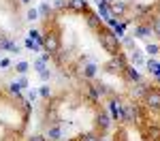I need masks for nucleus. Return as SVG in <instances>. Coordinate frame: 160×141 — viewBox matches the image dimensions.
Listing matches in <instances>:
<instances>
[{
	"label": "nucleus",
	"instance_id": "f257e3e1",
	"mask_svg": "<svg viewBox=\"0 0 160 141\" xmlns=\"http://www.w3.org/2000/svg\"><path fill=\"white\" fill-rule=\"evenodd\" d=\"M96 34H98V43L102 45V49L107 51L111 58L120 53V47H122V45H120V37H118L113 30L105 28V26H100L98 30H96Z\"/></svg>",
	"mask_w": 160,
	"mask_h": 141
},
{
	"label": "nucleus",
	"instance_id": "f03ea898",
	"mask_svg": "<svg viewBox=\"0 0 160 141\" xmlns=\"http://www.w3.org/2000/svg\"><path fill=\"white\" fill-rule=\"evenodd\" d=\"M143 101H145V107L149 111H160V88L158 86H149L143 94Z\"/></svg>",
	"mask_w": 160,
	"mask_h": 141
},
{
	"label": "nucleus",
	"instance_id": "7ed1b4c3",
	"mask_svg": "<svg viewBox=\"0 0 160 141\" xmlns=\"http://www.w3.org/2000/svg\"><path fill=\"white\" fill-rule=\"evenodd\" d=\"M126 66H128V64H126V56L120 51L118 56H113L109 62L105 64V71H107L109 75H118V73H124V71H126Z\"/></svg>",
	"mask_w": 160,
	"mask_h": 141
},
{
	"label": "nucleus",
	"instance_id": "20e7f679",
	"mask_svg": "<svg viewBox=\"0 0 160 141\" xmlns=\"http://www.w3.org/2000/svg\"><path fill=\"white\" fill-rule=\"evenodd\" d=\"M43 49L47 51V53H58L62 49L60 45V37L56 34V32H45V37H43Z\"/></svg>",
	"mask_w": 160,
	"mask_h": 141
},
{
	"label": "nucleus",
	"instance_id": "39448f33",
	"mask_svg": "<svg viewBox=\"0 0 160 141\" xmlns=\"http://www.w3.org/2000/svg\"><path fill=\"white\" fill-rule=\"evenodd\" d=\"M141 137L143 141H160V126L154 122H145L141 126Z\"/></svg>",
	"mask_w": 160,
	"mask_h": 141
},
{
	"label": "nucleus",
	"instance_id": "423d86ee",
	"mask_svg": "<svg viewBox=\"0 0 160 141\" xmlns=\"http://www.w3.org/2000/svg\"><path fill=\"white\" fill-rule=\"evenodd\" d=\"M94 124H96V130H102V133H105V130H107V128L111 126V118H109V113H107V111H98V113L94 115Z\"/></svg>",
	"mask_w": 160,
	"mask_h": 141
},
{
	"label": "nucleus",
	"instance_id": "0eeeda50",
	"mask_svg": "<svg viewBox=\"0 0 160 141\" xmlns=\"http://www.w3.org/2000/svg\"><path fill=\"white\" fill-rule=\"evenodd\" d=\"M132 37L135 38H143V41H148L149 37H154V32H152V28H149L145 22H141V24L135 26V32H132Z\"/></svg>",
	"mask_w": 160,
	"mask_h": 141
},
{
	"label": "nucleus",
	"instance_id": "6e6552de",
	"mask_svg": "<svg viewBox=\"0 0 160 141\" xmlns=\"http://www.w3.org/2000/svg\"><path fill=\"white\" fill-rule=\"evenodd\" d=\"M96 73H98V66H96L94 62H88L86 66H81V68H79V77H81V79H86V81L94 79Z\"/></svg>",
	"mask_w": 160,
	"mask_h": 141
},
{
	"label": "nucleus",
	"instance_id": "1a4fd4ad",
	"mask_svg": "<svg viewBox=\"0 0 160 141\" xmlns=\"http://www.w3.org/2000/svg\"><path fill=\"white\" fill-rule=\"evenodd\" d=\"M83 13H86V22H88V26H90V28L96 32L100 26H102V19H100V15H98V13H94V11H90V9H86Z\"/></svg>",
	"mask_w": 160,
	"mask_h": 141
},
{
	"label": "nucleus",
	"instance_id": "9d476101",
	"mask_svg": "<svg viewBox=\"0 0 160 141\" xmlns=\"http://www.w3.org/2000/svg\"><path fill=\"white\" fill-rule=\"evenodd\" d=\"M92 90H94V94L102 98V96H109V86L107 83H102V81H94L92 83Z\"/></svg>",
	"mask_w": 160,
	"mask_h": 141
},
{
	"label": "nucleus",
	"instance_id": "9b49d317",
	"mask_svg": "<svg viewBox=\"0 0 160 141\" xmlns=\"http://www.w3.org/2000/svg\"><path fill=\"white\" fill-rule=\"evenodd\" d=\"M145 24L152 28V32H154L156 37H160V13H158V15H149Z\"/></svg>",
	"mask_w": 160,
	"mask_h": 141
},
{
	"label": "nucleus",
	"instance_id": "f8f14e48",
	"mask_svg": "<svg viewBox=\"0 0 160 141\" xmlns=\"http://www.w3.org/2000/svg\"><path fill=\"white\" fill-rule=\"evenodd\" d=\"M109 11H111V17H115V15H124L126 13V2H109Z\"/></svg>",
	"mask_w": 160,
	"mask_h": 141
},
{
	"label": "nucleus",
	"instance_id": "ddd939ff",
	"mask_svg": "<svg viewBox=\"0 0 160 141\" xmlns=\"http://www.w3.org/2000/svg\"><path fill=\"white\" fill-rule=\"evenodd\" d=\"M130 62H132V66H141V64H145V56H143V51H141V49H132V51H130Z\"/></svg>",
	"mask_w": 160,
	"mask_h": 141
},
{
	"label": "nucleus",
	"instance_id": "4468645a",
	"mask_svg": "<svg viewBox=\"0 0 160 141\" xmlns=\"http://www.w3.org/2000/svg\"><path fill=\"white\" fill-rule=\"evenodd\" d=\"M49 141H58L62 137V128L58 126V124H51L49 128H47V135H45Z\"/></svg>",
	"mask_w": 160,
	"mask_h": 141
},
{
	"label": "nucleus",
	"instance_id": "2eb2a0df",
	"mask_svg": "<svg viewBox=\"0 0 160 141\" xmlns=\"http://www.w3.org/2000/svg\"><path fill=\"white\" fill-rule=\"evenodd\" d=\"M124 75L128 77L132 83H137V81H141L143 77H141V73L137 71V66H126V71H124Z\"/></svg>",
	"mask_w": 160,
	"mask_h": 141
},
{
	"label": "nucleus",
	"instance_id": "dca6fc26",
	"mask_svg": "<svg viewBox=\"0 0 160 141\" xmlns=\"http://www.w3.org/2000/svg\"><path fill=\"white\" fill-rule=\"evenodd\" d=\"M66 9H73V11H86L88 2H86V0H68V2H66Z\"/></svg>",
	"mask_w": 160,
	"mask_h": 141
},
{
	"label": "nucleus",
	"instance_id": "f3484780",
	"mask_svg": "<svg viewBox=\"0 0 160 141\" xmlns=\"http://www.w3.org/2000/svg\"><path fill=\"white\" fill-rule=\"evenodd\" d=\"M98 15H100V19H102V17H105V19H111V11H109V2H107V0L98 2Z\"/></svg>",
	"mask_w": 160,
	"mask_h": 141
},
{
	"label": "nucleus",
	"instance_id": "a211bd4d",
	"mask_svg": "<svg viewBox=\"0 0 160 141\" xmlns=\"http://www.w3.org/2000/svg\"><path fill=\"white\" fill-rule=\"evenodd\" d=\"M79 139L81 141H100V133L98 130H88L83 135H79Z\"/></svg>",
	"mask_w": 160,
	"mask_h": 141
},
{
	"label": "nucleus",
	"instance_id": "6ab92c4d",
	"mask_svg": "<svg viewBox=\"0 0 160 141\" xmlns=\"http://www.w3.org/2000/svg\"><path fill=\"white\" fill-rule=\"evenodd\" d=\"M51 4L49 2H41V7H38V15H43V17H51Z\"/></svg>",
	"mask_w": 160,
	"mask_h": 141
},
{
	"label": "nucleus",
	"instance_id": "aec40b11",
	"mask_svg": "<svg viewBox=\"0 0 160 141\" xmlns=\"http://www.w3.org/2000/svg\"><path fill=\"white\" fill-rule=\"evenodd\" d=\"M28 68H30V62H26V60H22V62L15 64V71H17L19 75H26V73H28Z\"/></svg>",
	"mask_w": 160,
	"mask_h": 141
},
{
	"label": "nucleus",
	"instance_id": "412c9836",
	"mask_svg": "<svg viewBox=\"0 0 160 141\" xmlns=\"http://www.w3.org/2000/svg\"><path fill=\"white\" fill-rule=\"evenodd\" d=\"M28 37H30V41H37L38 45H43V37H41V32H38L37 28H32V30L28 32Z\"/></svg>",
	"mask_w": 160,
	"mask_h": 141
},
{
	"label": "nucleus",
	"instance_id": "4be33fe9",
	"mask_svg": "<svg viewBox=\"0 0 160 141\" xmlns=\"http://www.w3.org/2000/svg\"><path fill=\"white\" fill-rule=\"evenodd\" d=\"M145 53H149V56L160 53V45H156V43H148V45H145Z\"/></svg>",
	"mask_w": 160,
	"mask_h": 141
},
{
	"label": "nucleus",
	"instance_id": "5701e85b",
	"mask_svg": "<svg viewBox=\"0 0 160 141\" xmlns=\"http://www.w3.org/2000/svg\"><path fill=\"white\" fill-rule=\"evenodd\" d=\"M26 19H28V22H34V19H38V9H28V13H26Z\"/></svg>",
	"mask_w": 160,
	"mask_h": 141
},
{
	"label": "nucleus",
	"instance_id": "b1692460",
	"mask_svg": "<svg viewBox=\"0 0 160 141\" xmlns=\"http://www.w3.org/2000/svg\"><path fill=\"white\" fill-rule=\"evenodd\" d=\"M145 66H148V71H149V73L154 75V73H156V66H158V62H156L154 58H149V60H145Z\"/></svg>",
	"mask_w": 160,
	"mask_h": 141
},
{
	"label": "nucleus",
	"instance_id": "393cba45",
	"mask_svg": "<svg viewBox=\"0 0 160 141\" xmlns=\"http://www.w3.org/2000/svg\"><path fill=\"white\" fill-rule=\"evenodd\" d=\"M38 94H41L43 98H49V96H51V88L47 86V83H45V86H41V90H38Z\"/></svg>",
	"mask_w": 160,
	"mask_h": 141
},
{
	"label": "nucleus",
	"instance_id": "a878e982",
	"mask_svg": "<svg viewBox=\"0 0 160 141\" xmlns=\"http://www.w3.org/2000/svg\"><path fill=\"white\" fill-rule=\"evenodd\" d=\"M45 68H47V66H45V60H43V58H37V60H34V71L41 73V71H45Z\"/></svg>",
	"mask_w": 160,
	"mask_h": 141
},
{
	"label": "nucleus",
	"instance_id": "bb28decb",
	"mask_svg": "<svg viewBox=\"0 0 160 141\" xmlns=\"http://www.w3.org/2000/svg\"><path fill=\"white\" fill-rule=\"evenodd\" d=\"M19 83H17V81H13V83H9V92H11V94H15V96H19Z\"/></svg>",
	"mask_w": 160,
	"mask_h": 141
},
{
	"label": "nucleus",
	"instance_id": "cd10ccee",
	"mask_svg": "<svg viewBox=\"0 0 160 141\" xmlns=\"http://www.w3.org/2000/svg\"><path fill=\"white\" fill-rule=\"evenodd\" d=\"M124 47H128V49H137V47H135V37H126V38H124Z\"/></svg>",
	"mask_w": 160,
	"mask_h": 141
},
{
	"label": "nucleus",
	"instance_id": "c85d7f7f",
	"mask_svg": "<svg viewBox=\"0 0 160 141\" xmlns=\"http://www.w3.org/2000/svg\"><path fill=\"white\" fill-rule=\"evenodd\" d=\"M38 75H41V79H43V81H49V79H51V71H49V68H45V71H41Z\"/></svg>",
	"mask_w": 160,
	"mask_h": 141
},
{
	"label": "nucleus",
	"instance_id": "c756f323",
	"mask_svg": "<svg viewBox=\"0 0 160 141\" xmlns=\"http://www.w3.org/2000/svg\"><path fill=\"white\" fill-rule=\"evenodd\" d=\"M28 141H49V139H47L45 135H30V137H28Z\"/></svg>",
	"mask_w": 160,
	"mask_h": 141
},
{
	"label": "nucleus",
	"instance_id": "7c9ffc66",
	"mask_svg": "<svg viewBox=\"0 0 160 141\" xmlns=\"http://www.w3.org/2000/svg\"><path fill=\"white\" fill-rule=\"evenodd\" d=\"M17 83H19V88H28V79H26V75L19 77V81H17Z\"/></svg>",
	"mask_w": 160,
	"mask_h": 141
},
{
	"label": "nucleus",
	"instance_id": "2f4dec72",
	"mask_svg": "<svg viewBox=\"0 0 160 141\" xmlns=\"http://www.w3.org/2000/svg\"><path fill=\"white\" fill-rule=\"evenodd\" d=\"M53 7H56V9H64V7H66V0H56Z\"/></svg>",
	"mask_w": 160,
	"mask_h": 141
},
{
	"label": "nucleus",
	"instance_id": "473e14b6",
	"mask_svg": "<svg viewBox=\"0 0 160 141\" xmlns=\"http://www.w3.org/2000/svg\"><path fill=\"white\" fill-rule=\"evenodd\" d=\"M37 96H38L37 90H30V92H28V98H30V101H37Z\"/></svg>",
	"mask_w": 160,
	"mask_h": 141
},
{
	"label": "nucleus",
	"instance_id": "72a5a7b5",
	"mask_svg": "<svg viewBox=\"0 0 160 141\" xmlns=\"http://www.w3.org/2000/svg\"><path fill=\"white\" fill-rule=\"evenodd\" d=\"M9 64H11V62H9V60H7V58H4V60H0V66H2V68H7V66H9Z\"/></svg>",
	"mask_w": 160,
	"mask_h": 141
},
{
	"label": "nucleus",
	"instance_id": "f704fd0d",
	"mask_svg": "<svg viewBox=\"0 0 160 141\" xmlns=\"http://www.w3.org/2000/svg\"><path fill=\"white\" fill-rule=\"evenodd\" d=\"M4 38H7V37H4V34H2V32H0V43H2V41H4Z\"/></svg>",
	"mask_w": 160,
	"mask_h": 141
},
{
	"label": "nucleus",
	"instance_id": "c9c22d12",
	"mask_svg": "<svg viewBox=\"0 0 160 141\" xmlns=\"http://www.w3.org/2000/svg\"><path fill=\"white\" fill-rule=\"evenodd\" d=\"M22 2H24V4H30V2H32V0H22Z\"/></svg>",
	"mask_w": 160,
	"mask_h": 141
},
{
	"label": "nucleus",
	"instance_id": "e433bc0d",
	"mask_svg": "<svg viewBox=\"0 0 160 141\" xmlns=\"http://www.w3.org/2000/svg\"><path fill=\"white\" fill-rule=\"evenodd\" d=\"M71 141H81V139H79V137H77V139H71Z\"/></svg>",
	"mask_w": 160,
	"mask_h": 141
},
{
	"label": "nucleus",
	"instance_id": "4c0bfd02",
	"mask_svg": "<svg viewBox=\"0 0 160 141\" xmlns=\"http://www.w3.org/2000/svg\"><path fill=\"white\" fill-rule=\"evenodd\" d=\"M107 2H115V0H107Z\"/></svg>",
	"mask_w": 160,
	"mask_h": 141
},
{
	"label": "nucleus",
	"instance_id": "58836bf2",
	"mask_svg": "<svg viewBox=\"0 0 160 141\" xmlns=\"http://www.w3.org/2000/svg\"><path fill=\"white\" fill-rule=\"evenodd\" d=\"M158 9H160V0H158Z\"/></svg>",
	"mask_w": 160,
	"mask_h": 141
}]
</instances>
